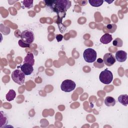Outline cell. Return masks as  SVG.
Segmentation results:
<instances>
[{"instance_id": "d6986e66", "label": "cell", "mask_w": 128, "mask_h": 128, "mask_svg": "<svg viewBox=\"0 0 128 128\" xmlns=\"http://www.w3.org/2000/svg\"><path fill=\"white\" fill-rule=\"evenodd\" d=\"M94 65L96 68H102L104 66V62L102 58H99L96 60V62H95L94 63Z\"/></svg>"}, {"instance_id": "e0dca14e", "label": "cell", "mask_w": 128, "mask_h": 128, "mask_svg": "<svg viewBox=\"0 0 128 128\" xmlns=\"http://www.w3.org/2000/svg\"><path fill=\"white\" fill-rule=\"evenodd\" d=\"M104 0H88L90 4L94 7H98L101 6L104 2Z\"/></svg>"}, {"instance_id": "5bb4252c", "label": "cell", "mask_w": 128, "mask_h": 128, "mask_svg": "<svg viewBox=\"0 0 128 128\" xmlns=\"http://www.w3.org/2000/svg\"><path fill=\"white\" fill-rule=\"evenodd\" d=\"M116 100L112 96H108L104 100V104L108 106H114L116 104Z\"/></svg>"}, {"instance_id": "3957f363", "label": "cell", "mask_w": 128, "mask_h": 128, "mask_svg": "<svg viewBox=\"0 0 128 128\" xmlns=\"http://www.w3.org/2000/svg\"><path fill=\"white\" fill-rule=\"evenodd\" d=\"M11 78L14 82L19 85H22L24 82L25 74L20 70L17 69L14 70L12 73Z\"/></svg>"}, {"instance_id": "8fae6325", "label": "cell", "mask_w": 128, "mask_h": 128, "mask_svg": "<svg viewBox=\"0 0 128 128\" xmlns=\"http://www.w3.org/2000/svg\"><path fill=\"white\" fill-rule=\"evenodd\" d=\"M117 26L114 24H108L104 27L103 29L104 32H110V33H114L116 30Z\"/></svg>"}, {"instance_id": "4fadbf2b", "label": "cell", "mask_w": 128, "mask_h": 128, "mask_svg": "<svg viewBox=\"0 0 128 128\" xmlns=\"http://www.w3.org/2000/svg\"><path fill=\"white\" fill-rule=\"evenodd\" d=\"M118 101L124 106H127L128 104V94H121L118 97Z\"/></svg>"}, {"instance_id": "2e32d148", "label": "cell", "mask_w": 128, "mask_h": 128, "mask_svg": "<svg viewBox=\"0 0 128 128\" xmlns=\"http://www.w3.org/2000/svg\"><path fill=\"white\" fill-rule=\"evenodd\" d=\"M8 122V118L6 115L2 111L0 112V127L2 128L4 125L6 124Z\"/></svg>"}, {"instance_id": "7c38bea8", "label": "cell", "mask_w": 128, "mask_h": 128, "mask_svg": "<svg viewBox=\"0 0 128 128\" xmlns=\"http://www.w3.org/2000/svg\"><path fill=\"white\" fill-rule=\"evenodd\" d=\"M24 63H28L32 64V66H34V54L31 52L28 53L26 56L24 58Z\"/></svg>"}, {"instance_id": "9c48e42d", "label": "cell", "mask_w": 128, "mask_h": 128, "mask_svg": "<svg viewBox=\"0 0 128 128\" xmlns=\"http://www.w3.org/2000/svg\"><path fill=\"white\" fill-rule=\"evenodd\" d=\"M115 57L116 60L118 62H124L127 58V53L124 50H120L116 52Z\"/></svg>"}, {"instance_id": "52a82bcc", "label": "cell", "mask_w": 128, "mask_h": 128, "mask_svg": "<svg viewBox=\"0 0 128 128\" xmlns=\"http://www.w3.org/2000/svg\"><path fill=\"white\" fill-rule=\"evenodd\" d=\"M104 62L107 66H112L116 62V60L113 54L111 53L106 54L103 58Z\"/></svg>"}, {"instance_id": "ffe728a7", "label": "cell", "mask_w": 128, "mask_h": 128, "mask_svg": "<svg viewBox=\"0 0 128 128\" xmlns=\"http://www.w3.org/2000/svg\"><path fill=\"white\" fill-rule=\"evenodd\" d=\"M33 0H24L22 2L23 3V5L24 6V7L28 8H30L32 7H33Z\"/></svg>"}, {"instance_id": "ac0fdd59", "label": "cell", "mask_w": 128, "mask_h": 128, "mask_svg": "<svg viewBox=\"0 0 128 128\" xmlns=\"http://www.w3.org/2000/svg\"><path fill=\"white\" fill-rule=\"evenodd\" d=\"M112 44L114 46L116 47H122L123 44V42L120 38H116L112 42Z\"/></svg>"}, {"instance_id": "7402d4cb", "label": "cell", "mask_w": 128, "mask_h": 128, "mask_svg": "<svg viewBox=\"0 0 128 128\" xmlns=\"http://www.w3.org/2000/svg\"><path fill=\"white\" fill-rule=\"evenodd\" d=\"M56 38L58 41V42H60L62 40L63 38V36L60 34H58L56 36Z\"/></svg>"}, {"instance_id": "8992f818", "label": "cell", "mask_w": 128, "mask_h": 128, "mask_svg": "<svg viewBox=\"0 0 128 128\" xmlns=\"http://www.w3.org/2000/svg\"><path fill=\"white\" fill-rule=\"evenodd\" d=\"M76 84L74 82L70 80H64L60 86L61 90L66 92L72 91L76 88Z\"/></svg>"}, {"instance_id": "44dd1931", "label": "cell", "mask_w": 128, "mask_h": 128, "mask_svg": "<svg viewBox=\"0 0 128 128\" xmlns=\"http://www.w3.org/2000/svg\"><path fill=\"white\" fill-rule=\"evenodd\" d=\"M18 45L22 48H28L30 47V44H28L24 42L22 40H18Z\"/></svg>"}, {"instance_id": "7a4b0ae2", "label": "cell", "mask_w": 128, "mask_h": 128, "mask_svg": "<svg viewBox=\"0 0 128 128\" xmlns=\"http://www.w3.org/2000/svg\"><path fill=\"white\" fill-rule=\"evenodd\" d=\"M96 51L92 48L86 49L83 52V57L84 60L88 63L94 62L96 58Z\"/></svg>"}, {"instance_id": "ba28073f", "label": "cell", "mask_w": 128, "mask_h": 128, "mask_svg": "<svg viewBox=\"0 0 128 128\" xmlns=\"http://www.w3.org/2000/svg\"><path fill=\"white\" fill-rule=\"evenodd\" d=\"M33 66L28 63H24V64L20 66V70L23 73L26 75H30L34 71Z\"/></svg>"}, {"instance_id": "9a60e30c", "label": "cell", "mask_w": 128, "mask_h": 128, "mask_svg": "<svg viewBox=\"0 0 128 128\" xmlns=\"http://www.w3.org/2000/svg\"><path fill=\"white\" fill-rule=\"evenodd\" d=\"M16 96V92L14 90H10L6 94V100L10 102L14 100V98Z\"/></svg>"}, {"instance_id": "6da1fadb", "label": "cell", "mask_w": 128, "mask_h": 128, "mask_svg": "<svg viewBox=\"0 0 128 128\" xmlns=\"http://www.w3.org/2000/svg\"><path fill=\"white\" fill-rule=\"evenodd\" d=\"M71 1L68 0H54L53 4L50 8L58 16V24L62 23V19L65 17L66 10L71 6Z\"/></svg>"}, {"instance_id": "30bf717a", "label": "cell", "mask_w": 128, "mask_h": 128, "mask_svg": "<svg viewBox=\"0 0 128 128\" xmlns=\"http://www.w3.org/2000/svg\"><path fill=\"white\" fill-rule=\"evenodd\" d=\"M112 40V37L111 34L106 33L104 35H102L100 38V42L103 44H108L110 42H111Z\"/></svg>"}, {"instance_id": "603a6c76", "label": "cell", "mask_w": 128, "mask_h": 128, "mask_svg": "<svg viewBox=\"0 0 128 128\" xmlns=\"http://www.w3.org/2000/svg\"><path fill=\"white\" fill-rule=\"evenodd\" d=\"M106 2H108V3H109V4H110L111 2H114V0H111L110 2H108V1H106Z\"/></svg>"}, {"instance_id": "277c9868", "label": "cell", "mask_w": 128, "mask_h": 128, "mask_svg": "<svg viewBox=\"0 0 128 128\" xmlns=\"http://www.w3.org/2000/svg\"><path fill=\"white\" fill-rule=\"evenodd\" d=\"M99 79L100 82L104 84H110L113 80V74L112 72L108 69L102 70L100 74Z\"/></svg>"}, {"instance_id": "5b68a950", "label": "cell", "mask_w": 128, "mask_h": 128, "mask_svg": "<svg viewBox=\"0 0 128 128\" xmlns=\"http://www.w3.org/2000/svg\"><path fill=\"white\" fill-rule=\"evenodd\" d=\"M21 40L24 42L30 44L34 40V35L32 31L26 30L22 32L20 34Z\"/></svg>"}]
</instances>
